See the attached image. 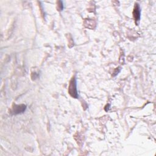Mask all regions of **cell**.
I'll return each instance as SVG.
<instances>
[{
    "instance_id": "cell-4",
    "label": "cell",
    "mask_w": 156,
    "mask_h": 156,
    "mask_svg": "<svg viewBox=\"0 0 156 156\" xmlns=\"http://www.w3.org/2000/svg\"><path fill=\"white\" fill-rule=\"evenodd\" d=\"M57 3H58V7H58V10L61 11V10H63L64 5H63V3H62V2L60 1H59L57 2Z\"/></svg>"
},
{
    "instance_id": "cell-2",
    "label": "cell",
    "mask_w": 156,
    "mask_h": 156,
    "mask_svg": "<svg viewBox=\"0 0 156 156\" xmlns=\"http://www.w3.org/2000/svg\"><path fill=\"white\" fill-rule=\"evenodd\" d=\"M140 15H141V10H140V6L138 3H135L133 11V16L136 25H138L140 22Z\"/></svg>"
},
{
    "instance_id": "cell-1",
    "label": "cell",
    "mask_w": 156,
    "mask_h": 156,
    "mask_svg": "<svg viewBox=\"0 0 156 156\" xmlns=\"http://www.w3.org/2000/svg\"><path fill=\"white\" fill-rule=\"evenodd\" d=\"M68 93L69 94L74 98H78V93L76 88V78L73 77L70 82L68 87Z\"/></svg>"
},
{
    "instance_id": "cell-3",
    "label": "cell",
    "mask_w": 156,
    "mask_h": 156,
    "mask_svg": "<svg viewBox=\"0 0 156 156\" xmlns=\"http://www.w3.org/2000/svg\"><path fill=\"white\" fill-rule=\"evenodd\" d=\"M26 106L25 105H15L13 107V112L15 115L23 113L25 111Z\"/></svg>"
}]
</instances>
